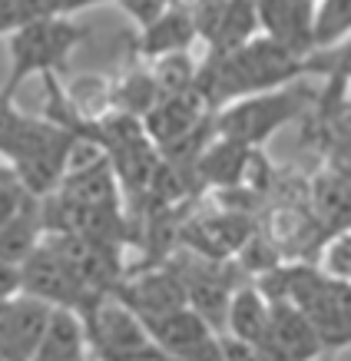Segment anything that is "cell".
<instances>
[{"label": "cell", "mask_w": 351, "mask_h": 361, "mask_svg": "<svg viewBox=\"0 0 351 361\" xmlns=\"http://www.w3.org/2000/svg\"><path fill=\"white\" fill-rule=\"evenodd\" d=\"M302 70V56L288 54L285 47L272 44L269 37H252L249 44L222 56H209L206 73H196V90L206 103H232L239 97H252L265 90L285 87Z\"/></svg>", "instance_id": "6da1fadb"}, {"label": "cell", "mask_w": 351, "mask_h": 361, "mask_svg": "<svg viewBox=\"0 0 351 361\" xmlns=\"http://www.w3.org/2000/svg\"><path fill=\"white\" fill-rule=\"evenodd\" d=\"M269 275L275 282H282V288H272L262 295L285 298L315 329L321 348H345L348 345V282H335L308 265L272 269Z\"/></svg>", "instance_id": "7a4b0ae2"}, {"label": "cell", "mask_w": 351, "mask_h": 361, "mask_svg": "<svg viewBox=\"0 0 351 361\" xmlns=\"http://www.w3.org/2000/svg\"><path fill=\"white\" fill-rule=\"evenodd\" d=\"M80 40H83V30L66 17H47V20H33L20 30H13L7 37L11 73H7V83H4L0 93L13 97L17 87L33 73L54 77L56 70H63L66 56L73 54V47Z\"/></svg>", "instance_id": "3957f363"}, {"label": "cell", "mask_w": 351, "mask_h": 361, "mask_svg": "<svg viewBox=\"0 0 351 361\" xmlns=\"http://www.w3.org/2000/svg\"><path fill=\"white\" fill-rule=\"evenodd\" d=\"M305 103L308 93L298 87H278L252 93V97H239L216 113V133L222 140L252 149V146H262L269 136H275L285 123L295 120L305 110Z\"/></svg>", "instance_id": "277c9868"}, {"label": "cell", "mask_w": 351, "mask_h": 361, "mask_svg": "<svg viewBox=\"0 0 351 361\" xmlns=\"http://www.w3.org/2000/svg\"><path fill=\"white\" fill-rule=\"evenodd\" d=\"M80 318L87 329V341H93L103 361H163L146 335V325L113 292L97 295Z\"/></svg>", "instance_id": "5b68a950"}, {"label": "cell", "mask_w": 351, "mask_h": 361, "mask_svg": "<svg viewBox=\"0 0 351 361\" xmlns=\"http://www.w3.org/2000/svg\"><path fill=\"white\" fill-rule=\"evenodd\" d=\"M17 275H20L23 295L40 298L50 308H66V312L83 315L90 308V302L97 298V292H90L87 285L80 282L77 275H73V269L63 262V255L47 239L23 259Z\"/></svg>", "instance_id": "8992f818"}, {"label": "cell", "mask_w": 351, "mask_h": 361, "mask_svg": "<svg viewBox=\"0 0 351 361\" xmlns=\"http://www.w3.org/2000/svg\"><path fill=\"white\" fill-rule=\"evenodd\" d=\"M47 318H50V305H44L40 298H30L23 292L0 298V358L30 361L47 329Z\"/></svg>", "instance_id": "52a82bcc"}, {"label": "cell", "mask_w": 351, "mask_h": 361, "mask_svg": "<svg viewBox=\"0 0 351 361\" xmlns=\"http://www.w3.org/2000/svg\"><path fill=\"white\" fill-rule=\"evenodd\" d=\"M312 0H255V20L262 27V37L295 56L312 50Z\"/></svg>", "instance_id": "ba28073f"}, {"label": "cell", "mask_w": 351, "mask_h": 361, "mask_svg": "<svg viewBox=\"0 0 351 361\" xmlns=\"http://www.w3.org/2000/svg\"><path fill=\"white\" fill-rule=\"evenodd\" d=\"M206 113H209V103L206 97L199 93L196 87L179 93V97H169V99H159L153 110L143 116V130L149 136L153 146H169V142L183 140L189 136L192 130H199L206 123Z\"/></svg>", "instance_id": "9c48e42d"}, {"label": "cell", "mask_w": 351, "mask_h": 361, "mask_svg": "<svg viewBox=\"0 0 351 361\" xmlns=\"http://www.w3.org/2000/svg\"><path fill=\"white\" fill-rule=\"evenodd\" d=\"M113 295L120 298L140 322L186 305L183 279H179V272H169V269H156V272H146L140 279H133V282H123V288H116Z\"/></svg>", "instance_id": "30bf717a"}, {"label": "cell", "mask_w": 351, "mask_h": 361, "mask_svg": "<svg viewBox=\"0 0 351 361\" xmlns=\"http://www.w3.org/2000/svg\"><path fill=\"white\" fill-rule=\"evenodd\" d=\"M146 335L156 345L159 355H179V351H189L202 345V341L216 338V331L206 325V318L192 312L189 305L176 308V312H166V315L146 318Z\"/></svg>", "instance_id": "8fae6325"}, {"label": "cell", "mask_w": 351, "mask_h": 361, "mask_svg": "<svg viewBox=\"0 0 351 361\" xmlns=\"http://www.w3.org/2000/svg\"><path fill=\"white\" fill-rule=\"evenodd\" d=\"M226 325H229L232 341H239L252 351H262L269 341V298L255 285L235 288L229 298V308H226Z\"/></svg>", "instance_id": "7c38bea8"}, {"label": "cell", "mask_w": 351, "mask_h": 361, "mask_svg": "<svg viewBox=\"0 0 351 361\" xmlns=\"http://www.w3.org/2000/svg\"><path fill=\"white\" fill-rule=\"evenodd\" d=\"M87 345L90 341L83 318L77 312H66V308H50L47 329L37 341V351L30 361H83Z\"/></svg>", "instance_id": "4fadbf2b"}, {"label": "cell", "mask_w": 351, "mask_h": 361, "mask_svg": "<svg viewBox=\"0 0 351 361\" xmlns=\"http://www.w3.org/2000/svg\"><path fill=\"white\" fill-rule=\"evenodd\" d=\"M54 196L83 209H120V179L110 163H99L83 173L63 176Z\"/></svg>", "instance_id": "5bb4252c"}, {"label": "cell", "mask_w": 351, "mask_h": 361, "mask_svg": "<svg viewBox=\"0 0 351 361\" xmlns=\"http://www.w3.org/2000/svg\"><path fill=\"white\" fill-rule=\"evenodd\" d=\"M199 40L196 33V20L192 13L169 4L153 23L143 27L140 37V54L143 56H166V54H189V47Z\"/></svg>", "instance_id": "9a60e30c"}, {"label": "cell", "mask_w": 351, "mask_h": 361, "mask_svg": "<svg viewBox=\"0 0 351 361\" xmlns=\"http://www.w3.org/2000/svg\"><path fill=\"white\" fill-rule=\"evenodd\" d=\"M44 235L47 229L40 219V202H30L23 212L0 226V265L20 269V262L44 242Z\"/></svg>", "instance_id": "2e32d148"}, {"label": "cell", "mask_w": 351, "mask_h": 361, "mask_svg": "<svg viewBox=\"0 0 351 361\" xmlns=\"http://www.w3.org/2000/svg\"><path fill=\"white\" fill-rule=\"evenodd\" d=\"M249 153L239 142H229V140H216L212 146H202V153L196 159V169L206 183H219V186H232L239 183L245 166H249Z\"/></svg>", "instance_id": "e0dca14e"}, {"label": "cell", "mask_w": 351, "mask_h": 361, "mask_svg": "<svg viewBox=\"0 0 351 361\" xmlns=\"http://www.w3.org/2000/svg\"><path fill=\"white\" fill-rule=\"evenodd\" d=\"M149 80H153V90L159 99L179 97L186 90L196 87V66L189 60V54H166L153 60V70H149Z\"/></svg>", "instance_id": "ac0fdd59"}, {"label": "cell", "mask_w": 351, "mask_h": 361, "mask_svg": "<svg viewBox=\"0 0 351 361\" xmlns=\"http://www.w3.org/2000/svg\"><path fill=\"white\" fill-rule=\"evenodd\" d=\"M351 30V0H319L312 11V50L345 40Z\"/></svg>", "instance_id": "d6986e66"}, {"label": "cell", "mask_w": 351, "mask_h": 361, "mask_svg": "<svg viewBox=\"0 0 351 361\" xmlns=\"http://www.w3.org/2000/svg\"><path fill=\"white\" fill-rule=\"evenodd\" d=\"M312 199H315V209H319L321 219L345 229V219H348V183H345V176H321L315 183Z\"/></svg>", "instance_id": "ffe728a7"}, {"label": "cell", "mask_w": 351, "mask_h": 361, "mask_svg": "<svg viewBox=\"0 0 351 361\" xmlns=\"http://www.w3.org/2000/svg\"><path fill=\"white\" fill-rule=\"evenodd\" d=\"M321 275H328V279H335V282H348L351 279V239H348V229H338L331 232L328 245H325V252H321Z\"/></svg>", "instance_id": "44dd1931"}, {"label": "cell", "mask_w": 351, "mask_h": 361, "mask_svg": "<svg viewBox=\"0 0 351 361\" xmlns=\"http://www.w3.org/2000/svg\"><path fill=\"white\" fill-rule=\"evenodd\" d=\"M30 202H40V199L27 196V189L20 186V179H17L11 166H0V226L13 219L17 212H23Z\"/></svg>", "instance_id": "7402d4cb"}, {"label": "cell", "mask_w": 351, "mask_h": 361, "mask_svg": "<svg viewBox=\"0 0 351 361\" xmlns=\"http://www.w3.org/2000/svg\"><path fill=\"white\" fill-rule=\"evenodd\" d=\"M163 361H226V351H222V338L216 335V338L202 341V345H196V348H189V351L163 355Z\"/></svg>", "instance_id": "603a6c76"}, {"label": "cell", "mask_w": 351, "mask_h": 361, "mask_svg": "<svg viewBox=\"0 0 351 361\" xmlns=\"http://www.w3.org/2000/svg\"><path fill=\"white\" fill-rule=\"evenodd\" d=\"M20 292V275L11 265H0V298H11Z\"/></svg>", "instance_id": "cb8c5ba5"}, {"label": "cell", "mask_w": 351, "mask_h": 361, "mask_svg": "<svg viewBox=\"0 0 351 361\" xmlns=\"http://www.w3.org/2000/svg\"><path fill=\"white\" fill-rule=\"evenodd\" d=\"M312 4H319V0H312Z\"/></svg>", "instance_id": "d4e9b609"}, {"label": "cell", "mask_w": 351, "mask_h": 361, "mask_svg": "<svg viewBox=\"0 0 351 361\" xmlns=\"http://www.w3.org/2000/svg\"><path fill=\"white\" fill-rule=\"evenodd\" d=\"M0 361H4V358H0Z\"/></svg>", "instance_id": "484cf974"}]
</instances>
